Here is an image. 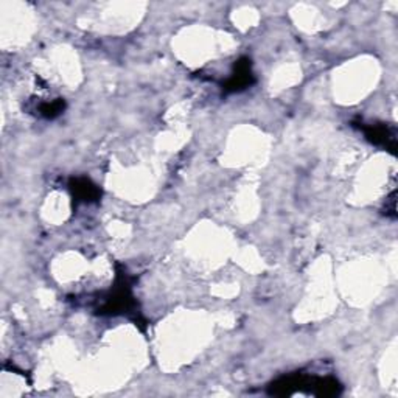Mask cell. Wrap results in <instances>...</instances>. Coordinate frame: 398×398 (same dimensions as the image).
Wrapping results in <instances>:
<instances>
[{
	"instance_id": "7a4b0ae2",
	"label": "cell",
	"mask_w": 398,
	"mask_h": 398,
	"mask_svg": "<svg viewBox=\"0 0 398 398\" xmlns=\"http://www.w3.org/2000/svg\"><path fill=\"white\" fill-rule=\"evenodd\" d=\"M250 83H253V71H250V61L243 59L240 62H236L234 73L230 75L229 81L226 83V87L229 90H241L244 87H248Z\"/></svg>"
},
{
	"instance_id": "6da1fadb",
	"label": "cell",
	"mask_w": 398,
	"mask_h": 398,
	"mask_svg": "<svg viewBox=\"0 0 398 398\" xmlns=\"http://www.w3.org/2000/svg\"><path fill=\"white\" fill-rule=\"evenodd\" d=\"M366 137L376 146H383L388 151L395 152L397 148V132L395 128L388 127V125H369L362 127Z\"/></svg>"
}]
</instances>
